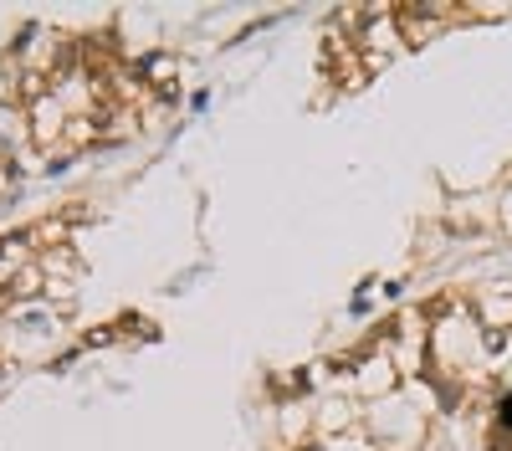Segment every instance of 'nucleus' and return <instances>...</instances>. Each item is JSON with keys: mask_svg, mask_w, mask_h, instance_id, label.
<instances>
[{"mask_svg": "<svg viewBox=\"0 0 512 451\" xmlns=\"http://www.w3.org/2000/svg\"><path fill=\"white\" fill-rule=\"evenodd\" d=\"M507 421H512V400H507Z\"/></svg>", "mask_w": 512, "mask_h": 451, "instance_id": "nucleus-1", "label": "nucleus"}]
</instances>
